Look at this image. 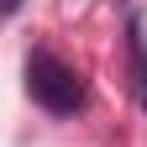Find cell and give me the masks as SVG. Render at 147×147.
I'll return each mask as SVG.
<instances>
[{
    "instance_id": "3",
    "label": "cell",
    "mask_w": 147,
    "mask_h": 147,
    "mask_svg": "<svg viewBox=\"0 0 147 147\" xmlns=\"http://www.w3.org/2000/svg\"><path fill=\"white\" fill-rule=\"evenodd\" d=\"M16 5H21V0H0V21H5V16H11Z\"/></svg>"
},
{
    "instance_id": "2",
    "label": "cell",
    "mask_w": 147,
    "mask_h": 147,
    "mask_svg": "<svg viewBox=\"0 0 147 147\" xmlns=\"http://www.w3.org/2000/svg\"><path fill=\"white\" fill-rule=\"evenodd\" d=\"M126 37H131V74H137V95L147 105V37H142V21L131 16V26H126Z\"/></svg>"
},
{
    "instance_id": "1",
    "label": "cell",
    "mask_w": 147,
    "mask_h": 147,
    "mask_svg": "<svg viewBox=\"0 0 147 147\" xmlns=\"http://www.w3.org/2000/svg\"><path fill=\"white\" fill-rule=\"evenodd\" d=\"M26 95L42 110H53V116H74L84 105V84L58 53L37 47V53H26Z\"/></svg>"
}]
</instances>
